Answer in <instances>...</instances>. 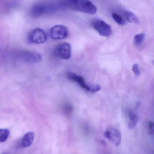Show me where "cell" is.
Listing matches in <instances>:
<instances>
[{
    "instance_id": "1",
    "label": "cell",
    "mask_w": 154,
    "mask_h": 154,
    "mask_svg": "<svg viewBox=\"0 0 154 154\" xmlns=\"http://www.w3.org/2000/svg\"><path fill=\"white\" fill-rule=\"evenodd\" d=\"M75 11L93 14L97 12L96 6L89 0H65L61 4Z\"/></svg>"
},
{
    "instance_id": "2",
    "label": "cell",
    "mask_w": 154,
    "mask_h": 154,
    "mask_svg": "<svg viewBox=\"0 0 154 154\" xmlns=\"http://www.w3.org/2000/svg\"><path fill=\"white\" fill-rule=\"evenodd\" d=\"M67 78L77 83L83 89L88 92L94 93L101 89V87L98 84H89L87 83L83 77L78 75L75 73L69 72L67 74Z\"/></svg>"
},
{
    "instance_id": "3",
    "label": "cell",
    "mask_w": 154,
    "mask_h": 154,
    "mask_svg": "<svg viewBox=\"0 0 154 154\" xmlns=\"http://www.w3.org/2000/svg\"><path fill=\"white\" fill-rule=\"evenodd\" d=\"M90 25L101 36L108 37L112 34L111 26L102 20L99 19L93 20L91 21Z\"/></svg>"
},
{
    "instance_id": "4",
    "label": "cell",
    "mask_w": 154,
    "mask_h": 154,
    "mask_svg": "<svg viewBox=\"0 0 154 154\" xmlns=\"http://www.w3.org/2000/svg\"><path fill=\"white\" fill-rule=\"evenodd\" d=\"M70 44L67 42L60 43L54 49L53 54L55 57L62 59L68 60L71 57Z\"/></svg>"
},
{
    "instance_id": "5",
    "label": "cell",
    "mask_w": 154,
    "mask_h": 154,
    "mask_svg": "<svg viewBox=\"0 0 154 154\" xmlns=\"http://www.w3.org/2000/svg\"><path fill=\"white\" fill-rule=\"evenodd\" d=\"M28 39L32 43L42 44L47 41V35L42 29H35L30 32Z\"/></svg>"
},
{
    "instance_id": "6",
    "label": "cell",
    "mask_w": 154,
    "mask_h": 154,
    "mask_svg": "<svg viewBox=\"0 0 154 154\" xmlns=\"http://www.w3.org/2000/svg\"><path fill=\"white\" fill-rule=\"evenodd\" d=\"M49 35L53 39H62L68 35V30L67 27L62 25H57L50 29Z\"/></svg>"
},
{
    "instance_id": "7",
    "label": "cell",
    "mask_w": 154,
    "mask_h": 154,
    "mask_svg": "<svg viewBox=\"0 0 154 154\" xmlns=\"http://www.w3.org/2000/svg\"><path fill=\"white\" fill-rule=\"evenodd\" d=\"M104 136L116 146L121 143L122 136L120 131L115 128H111L106 130L104 133Z\"/></svg>"
},
{
    "instance_id": "8",
    "label": "cell",
    "mask_w": 154,
    "mask_h": 154,
    "mask_svg": "<svg viewBox=\"0 0 154 154\" xmlns=\"http://www.w3.org/2000/svg\"><path fill=\"white\" fill-rule=\"evenodd\" d=\"M22 59L30 63H38L41 60L42 57L40 54L32 51H24L20 54Z\"/></svg>"
},
{
    "instance_id": "9",
    "label": "cell",
    "mask_w": 154,
    "mask_h": 154,
    "mask_svg": "<svg viewBox=\"0 0 154 154\" xmlns=\"http://www.w3.org/2000/svg\"><path fill=\"white\" fill-rule=\"evenodd\" d=\"M34 138V134L31 132H28L24 135L22 140V145L24 147H29L33 143Z\"/></svg>"
},
{
    "instance_id": "10",
    "label": "cell",
    "mask_w": 154,
    "mask_h": 154,
    "mask_svg": "<svg viewBox=\"0 0 154 154\" xmlns=\"http://www.w3.org/2000/svg\"><path fill=\"white\" fill-rule=\"evenodd\" d=\"M128 117L129 118V122L128 123V127L130 129H133L136 126L138 122V117L136 114L133 111H130L128 112Z\"/></svg>"
},
{
    "instance_id": "11",
    "label": "cell",
    "mask_w": 154,
    "mask_h": 154,
    "mask_svg": "<svg viewBox=\"0 0 154 154\" xmlns=\"http://www.w3.org/2000/svg\"><path fill=\"white\" fill-rule=\"evenodd\" d=\"M124 16L126 20L127 21L133 23H137V24L139 23V19H138L137 16L132 12L128 11H126L124 13Z\"/></svg>"
},
{
    "instance_id": "12",
    "label": "cell",
    "mask_w": 154,
    "mask_h": 154,
    "mask_svg": "<svg viewBox=\"0 0 154 154\" xmlns=\"http://www.w3.org/2000/svg\"><path fill=\"white\" fill-rule=\"evenodd\" d=\"M145 38V35L144 33L137 34L134 38L135 45L137 47H140L144 41Z\"/></svg>"
},
{
    "instance_id": "13",
    "label": "cell",
    "mask_w": 154,
    "mask_h": 154,
    "mask_svg": "<svg viewBox=\"0 0 154 154\" xmlns=\"http://www.w3.org/2000/svg\"><path fill=\"white\" fill-rule=\"evenodd\" d=\"M10 131L7 128L0 130V142L1 143L6 141L10 135Z\"/></svg>"
},
{
    "instance_id": "14",
    "label": "cell",
    "mask_w": 154,
    "mask_h": 154,
    "mask_svg": "<svg viewBox=\"0 0 154 154\" xmlns=\"http://www.w3.org/2000/svg\"><path fill=\"white\" fill-rule=\"evenodd\" d=\"M112 16L115 21L119 25H124L126 23L125 20L118 14L113 13H112Z\"/></svg>"
},
{
    "instance_id": "15",
    "label": "cell",
    "mask_w": 154,
    "mask_h": 154,
    "mask_svg": "<svg viewBox=\"0 0 154 154\" xmlns=\"http://www.w3.org/2000/svg\"><path fill=\"white\" fill-rule=\"evenodd\" d=\"M132 70L136 76H139L140 75V70L139 66L137 64H134L132 67Z\"/></svg>"
},
{
    "instance_id": "16",
    "label": "cell",
    "mask_w": 154,
    "mask_h": 154,
    "mask_svg": "<svg viewBox=\"0 0 154 154\" xmlns=\"http://www.w3.org/2000/svg\"><path fill=\"white\" fill-rule=\"evenodd\" d=\"M148 129L152 134H154V122L150 121L148 124Z\"/></svg>"
},
{
    "instance_id": "17",
    "label": "cell",
    "mask_w": 154,
    "mask_h": 154,
    "mask_svg": "<svg viewBox=\"0 0 154 154\" xmlns=\"http://www.w3.org/2000/svg\"><path fill=\"white\" fill-rule=\"evenodd\" d=\"M153 64L154 65V60H152Z\"/></svg>"
}]
</instances>
